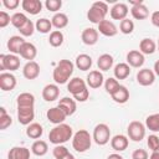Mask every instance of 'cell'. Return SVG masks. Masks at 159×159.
<instances>
[{"label": "cell", "instance_id": "1", "mask_svg": "<svg viewBox=\"0 0 159 159\" xmlns=\"http://www.w3.org/2000/svg\"><path fill=\"white\" fill-rule=\"evenodd\" d=\"M73 70H75L73 62H71L70 60H60L52 72V78L55 81V83L65 84L67 81H70V78L73 73Z\"/></svg>", "mask_w": 159, "mask_h": 159}, {"label": "cell", "instance_id": "2", "mask_svg": "<svg viewBox=\"0 0 159 159\" xmlns=\"http://www.w3.org/2000/svg\"><path fill=\"white\" fill-rule=\"evenodd\" d=\"M73 137V130L72 127L65 123L57 124L56 127H53L50 133H48V139L50 143L55 144V145H61L66 142H68L71 138Z\"/></svg>", "mask_w": 159, "mask_h": 159}, {"label": "cell", "instance_id": "3", "mask_svg": "<svg viewBox=\"0 0 159 159\" xmlns=\"http://www.w3.org/2000/svg\"><path fill=\"white\" fill-rule=\"evenodd\" d=\"M92 137L86 129H80L72 137V147L78 153H84L91 148Z\"/></svg>", "mask_w": 159, "mask_h": 159}, {"label": "cell", "instance_id": "4", "mask_svg": "<svg viewBox=\"0 0 159 159\" xmlns=\"http://www.w3.org/2000/svg\"><path fill=\"white\" fill-rule=\"evenodd\" d=\"M108 14V5L103 1H96L92 4L89 10L87 11V19L92 24H99L101 21L106 20V15Z\"/></svg>", "mask_w": 159, "mask_h": 159}, {"label": "cell", "instance_id": "5", "mask_svg": "<svg viewBox=\"0 0 159 159\" xmlns=\"http://www.w3.org/2000/svg\"><path fill=\"white\" fill-rule=\"evenodd\" d=\"M92 139L98 145H106L111 139V129L106 123H99L94 127Z\"/></svg>", "mask_w": 159, "mask_h": 159}, {"label": "cell", "instance_id": "6", "mask_svg": "<svg viewBox=\"0 0 159 159\" xmlns=\"http://www.w3.org/2000/svg\"><path fill=\"white\" fill-rule=\"evenodd\" d=\"M127 133L129 139H132L133 142H140L145 137V125L139 120H133L129 123Z\"/></svg>", "mask_w": 159, "mask_h": 159}, {"label": "cell", "instance_id": "7", "mask_svg": "<svg viewBox=\"0 0 159 159\" xmlns=\"http://www.w3.org/2000/svg\"><path fill=\"white\" fill-rule=\"evenodd\" d=\"M20 67V58L14 55V53H9V55H0V70L5 71L9 70L11 71H16Z\"/></svg>", "mask_w": 159, "mask_h": 159}, {"label": "cell", "instance_id": "8", "mask_svg": "<svg viewBox=\"0 0 159 159\" xmlns=\"http://www.w3.org/2000/svg\"><path fill=\"white\" fill-rule=\"evenodd\" d=\"M35 118L34 107H17V120L22 125H29Z\"/></svg>", "mask_w": 159, "mask_h": 159}, {"label": "cell", "instance_id": "9", "mask_svg": "<svg viewBox=\"0 0 159 159\" xmlns=\"http://www.w3.org/2000/svg\"><path fill=\"white\" fill-rule=\"evenodd\" d=\"M155 81V73L153 70H149V68H142L138 71L137 73V82L140 84V86H144V87H148V86H152Z\"/></svg>", "mask_w": 159, "mask_h": 159}, {"label": "cell", "instance_id": "10", "mask_svg": "<svg viewBox=\"0 0 159 159\" xmlns=\"http://www.w3.org/2000/svg\"><path fill=\"white\" fill-rule=\"evenodd\" d=\"M22 75L26 80H35L40 75V65L36 61H29L22 68Z\"/></svg>", "mask_w": 159, "mask_h": 159}, {"label": "cell", "instance_id": "11", "mask_svg": "<svg viewBox=\"0 0 159 159\" xmlns=\"http://www.w3.org/2000/svg\"><path fill=\"white\" fill-rule=\"evenodd\" d=\"M16 87V77L10 72L0 73V88L5 92L12 91Z\"/></svg>", "mask_w": 159, "mask_h": 159}, {"label": "cell", "instance_id": "12", "mask_svg": "<svg viewBox=\"0 0 159 159\" xmlns=\"http://www.w3.org/2000/svg\"><path fill=\"white\" fill-rule=\"evenodd\" d=\"M128 5L124 4V2H116L112 9H111V17L113 20H124L127 19V15H128Z\"/></svg>", "mask_w": 159, "mask_h": 159}, {"label": "cell", "instance_id": "13", "mask_svg": "<svg viewBox=\"0 0 159 159\" xmlns=\"http://www.w3.org/2000/svg\"><path fill=\"white\" fill-rule=\"evenodd\" d=\"M144 55L140 52V51H137V50H132L127 53V63L130 66V67H134V68H139L144 65Z\"/></svg>", "mask_w": 159, "mask_h": 159}, {"label": "cell", "instance_id": "14", "mask_svg": "<svg viewBox=\"0 0 159 159\" xmlns=\"http://www.w3.org/2000/svg\"><path fill=\"white\" fill-rule=\"evenodd\" d=\"M87 88V83L86 81H83L82 78L80 77H73L70 80V82L67 83V91L72 94V96H76L78 93H81L82 91H84Z\"/></svg>", "mask_w": 159, "mask_h": 159}, {"label": "cell", "instance_id": "15", "mask_svg": "<svg viewBox=\"0 0 159 159\" xmlns=\"http://www.w3.org/2000/svg\"><path fill=\"white\" fill-rule=\"evenodd\" d=\"M81 40L87 46H93L98 41V30L93 27H86L81 34Z\"/></svg>", "mask_w": 159, "mask_h": 159}, {"label": "cell", "instance_id": "16", "mask_svg": "<svg viewBox=\"0 0 159 159\" xmlns=\"http://www.w3.org/2000/svg\"><path fill=\"white\" fill-rule=\"evenodd\" d=\"M60 96V88L56 83H48L42 89V98L46 102H53Z\"/></svg>", "mask_w": 159, "mask_h": 159}, {"label": "cell", "instance_id": "17", "mask_svg": "<svg viewBox=\"0 0 159 159\" xmlns=\"http://www.w3.org/2000/svg\"><path fill=\"white\" fill-rule=\"evenodd\" d=\"M46 117H47V119H48L51 123H53V124L57 125V124L63 123L67 116L63 113V111H62L60 107H52V108H50V109L46 112Z\"/></svg>", "mask_w": 159, "mask_h": 159}, {"label": "cell", "instance_id": "18", "mask_svg": "<svg viewBox=\"0 0 159 159\" xmlns=\"http://www.w3.org/2000/svg\"><path fill=\"white\" fill-rule=\"evenodd\" d=\"M86 83L91 87V88H99L103 83H104V77L102 75L101 71H97V70H93V71H89V73L87 75V81Z\"/></svg>", "mask_w": 159, "mask_h": 159}, {"label": "cell", "instance_id": "19", "mask_svg": "<svg viewBox=\"0 0 159 159\" xmlns=\"http://www.w3.org/2000/svg\"><path fill=\"white\" fill-rule=\"evenodd\" d=\"M21 6L30 15H37L42 10V2L40 0H22Z\"/></svg>", "mask_w": 159, "mask_h": 159}, {"label": "cell", "instance_id": "20", "mask_svg": "<svg viewBox=\"0 0 159 159\" xmlns=\"http://www.w3.org/2000/svg\"><path fill=\"white\" fill-rule=\"evenodd\" d=\"M57 107H60L67 117H68V116H72V114L76 112V109H77L76 101L72 99V98H70V97H63L62 99H60Z\"/></svg>", "mask_w": 159, "mask_h": 159}, {"label": "cell", "instance_id": "21", "mask_svg": "<svg viewBox=\"0 0 159 159\" xmlns=\"http://www.w3.org/2000/svg\"><path fill=\"white\" fill-rule=\"evenodd\" d=\"M98 31H99L102 35L107 36V37H113V36H116L117 32H118L117 26H116L112 21H109V20H103V21H101V22L98 24Z\"/></svg>", "mask_w": 159, "mask_h": 159}, {"label": "cell", "instance_id": "22", "mask_svg": "<svg viewBox=\"0 0 159 159\" xmlns=\"http://www.w3.org/2000/svg\"><path fill=\"white\" fill-rule=\"evenodd\" d=\"M26 41L24 40L22 36H19V35H14L11 36L9 40H7V50L10 51V53H14V55H20V50L22 47V45L25 43Z\"/></svg>", "mask_w": 159, "mask_h": 159}, {"label": "cell", "instance_id": "23", "mask_svg": "<svg viewBox=\"0 0 159 159\" xmlns=\"http://www.w3.org/2000/svg\"><path fill=\"white\" fill-rule=\"evenodd\" d=\"M36 55H37V48H36V46H35L34 43L26 41V42L22 45L21 50H20V56H21L22 58L27 60V62H29V61H34L35 57H36Z\"/></svg>", "mask_w": 159, "mask_h": 159}, {"label": "cell", "instance_id": "24", "mask_svg": "<svg viewBox=\"0 0 159 159\" xmlns=\"http://www.w3.org/2000/svg\"><path fill=\"white\" fill-rule=\"evenodd\" d=\"M129 140L125 135L123 134H117L111 139V147L112 149H114L116 152H123L128 148Z\"/></svg>", "mask_w": 159, "mask_h": 159}, {"label": "cell", "instance_id": "25", "mask_svg": "<svg viewBox=\"0 0 159 159\" xmlns=\"http://www.w3.org/2000/svg\"><path fill=\"white\" fill-rule=\"evenodd\" d=\"M7 159H30V149L25 147H12L9 150Z\"/></svg>", "mask_w": 159, "mask_h": 159}, {"label": "cell", "instance_id": "26", "mask_svg": "<svg viewBox=\"0 0 159 159\" xmlns=\"http://www.w3.org/2000/svg\"><path fill=\"white\" fill-rule=\"evenodd\" d=\"M111 97H112V99H113L114 102L123 104V103H125V102L129 99V91L127 89L125 86H122V84H120V86L111 94Z\"/></svg>", "mask_w": 159, "mask_h": 159}, {"label": "cell", "instance_id": "27", "mask_svg": "<svg viewBox=\"0 0 159 159\" xmlns=\"http://www.w3.org/2000/svg\"><path fill=\"white\" fill-rule=\"evenodd\" d=\"M130 14H132V16H133L135 20H145V19L149 16V10H148V7H147L143 2H140V4H138V5L132 6Z\"/></svg>", "mask_w": 159, "mask_h": 159}, {"label": "cell", "instance_id": "28", "mask_svg": "<svg viewBox=\"0 0 159 159\" xmlns=\"http://www.w3.org/2000/svg\"><path fill=\"white\" fill-rule=\"evenodd\" d=\"M92 63H93L92 62V57L89 55H87V53L78 55L76 57V62H75L76 67L78 70H81V71H88L92 67Z\"/></svg>", "mask_w": 159, "mask_h": 159}, {"label": "cell", "instance_id": "29", "mask_svg": "<svg viewBox=\"0 0 159 159\" xmlns=\"http://www.w3.org/2000/svg\"><path fill=\"white\" fill-rule=\"evenodd\" d=\"M113 73H114L116 80H125L130 75V66L128 63H124V62L117 63L114 66Z\"/></svg>", "mask_w": 159, "mask_h": 159}, {"label": "cell", "instance_id": "30", "mask_svg": "<svg viewBox=\"0 0 159 159\" xmlns=\"http://www.w3.org/2000/svg\"><path fill=\"white\" fill-rule=\"evenodd\" d=\"M113 63H114L113 56L109 55V53H103L97 60V66H98L99 71H108V70H111Z\"/></svg>", "mask_w": 159, "mask_h": 159}, {"label": "cell", "instance_id": "31", "mask_svg": "<svg viewBox=\"0 0 159 159\" xmlns=\"http://www.w3.org/2000/svg\"><path fill=\"white\" fill-rule=\"evenodd\" d=\"M17 107H34L35 106V96L29 92L20 93L16 98Z\"/></svg>", "mask_w": 159, "mask_h": 159}, {"label": "cell", "instance_id": "32", "mask_svg": "<svg viewBox=\"0 0 159 159\" xmlns=\"http://www.w3.org/2000/svg\"><path fill=\"white\" fill-rule=\"evenodd\" d=\"M157 50V43L154 42V40L152 39H143L139 43V51L143 53V55H152Z\"/></svg>", "mask_w": 159, "mask_h": 159}, {"label": "cell", "instance_id": "33", "mask_svg": "<svg viewBox=\"0 0 159 159\" xmlns=\"http://www.w3.org/2000/svg\"><path fill=\"white\" fill-rule=\"evenodd\" d=\"M51 22H52L53 27H56L57 30H61V29H63V27H66L68 25V17L63 12H56L52 16Z\"/></svg>", "mask_w": 159, "mask_h": 159}, {"label": "cell", "instance_id": "34", "mask_svg": "<svg viewBox=\"0 0 159 159\" xmlns=\"http://www.w3.org/2000/svg\"><path fill=\"white\" fill-rule=\"evenodd\" d=\"M43 133V128L40 123H31L26 128V135L31 139H39Z\"/></svg>", "mask_w": 159, "mask_h": 159}, {"label": "cell", "instance_id": "35", "mask_svg": "<svg viewBox=\"0 0 159 159\" xmlns=\"http://www.w3.org/2000/svg\"><path fill=\"white\" fill-rule=\"evenodd\" d=\"M31 152L37 157H43L48 152V145L45 140H35L31 145Z\"/></svg>", "mask_w": 159, "mask_h": 159}, {"label": "cell", "instance_id": "36", "mask_svg": "<svg viewBox=\"0 0 159 159\" xmlns=\"http://www.w3.org/2000/svg\"><path fill=\"white\" fill-rule=\"evenodd\" d=\"M35 27H36V31H39L41 34H48L53 26H52L51 20H48L46 17H42V19H39L35 22Z\"/></svg>", "mask_w": 159, "mask_h": 159}, {"label": "cell", "instance_id": "37", "mask_svg": "<svg viewBox=\"0 0 159 159\" xmlns=\"http://www.w3.org/2000/svg\"><path fill=\"white\" fill-rule=\"evenodd\" d=\"M63 34L60 31V30H55V31H51L50 32V37H48V43L52 46V47H60L62 43H63Z\"/></svg>", "mask_w": 159, "mask_h": 159}, {"label": "cell", "instance_id": "38", "mask_svg": "<svg viewBox=\"0 0 159 159\" xmlns=\"http://www.w3.org/2000/svg\"><path fill=\"white\" fill-rule=\"evenodd\" d=\"M145 127L152 132H159V113L148 116L145 118Z\"/></svg>", "mask_w": 159, "mask_h": 159}, {"label": "cell", "instance_id": "39", "mask_svg": "<svg viewBox=\"0 0 159 159\" xmlns=\"http://www.w3.org/2000/svg\"><path fill=\"white\" fill-rule=\"evenodd\" d=\"M29 21L27 16L24 14V12H15L12 16H11V24L14 27H16L17 30H20L26 22Z\"/></svg>", "mask_w": 159, "mask_h": 159}, {"label": "cell", "instance_id": "40", "mask_svg": "<svg viewBox=\"0 0 159 159\" xmlns=\"http://www.w3.org/2000/svg\"><path fill=\"white\" fill-rule=\"evenodd\" d=\"M12 124V119L10 117V114L6 113V109L4 107L0 108V129L4 130L7 127H10Z\"/></svg>", "mask_w": 159, "mask_h": 159}, {"label": "cell", "instance_id": "41", "mask_svg": "<svg viewBox=\"0 0 159 159\" xmlns=\"http://www.w3.org/2000/svg\"><path fill=\"white\" fill-rule=\"evenodd\" d=\"M133 30H134V22H133L132 20L124 19V20L120 21V24H119V31H120L122 34L129 35V34L133 32Z\"/></svg>", "mask_w": 159, "mask_h": 159}, {"label": "cell", "instance_id": "42", "mask_svg": "<svg viewBox=\"0 0 159 159\" xmlns=\"http://www.w3.org/2000/svg\"><path fill=\"white\" fill-rule=\"evenodd\" d=\"M36 30V27H35V24L31 21V20H29L19 31H20V34H21V36H25V37H29V36H32V34H34V31Z\"/></svg>", "mask_w": 159, "mask_h": 159}, {"label": "cell", "instance_id": "43", "mask_svg": "<svg viewBox=\"0 0 159 159\" xmlns=\"http://www.w3.org/2000/svg\"><path fill=\"white\" fill-rule=\"evenodd\" d=\"M119 86H120L119 82H118L114 77H109V78H107L106 82H104V88H106V91H107L109 94H112Z\"/></svg>", "mask_w": 159, "mask_h": 159}, {"label": "cell", "instance_id": "44", "mask_svg": "<svg viewBox=\"0 0 159 159\" xmlns=\"http://www.w3.org/2000/svg\"><path fill=\"white\" fill-rule=\"evenodd\" d=\"M45 6L48 11H52V12H56L61 9L62 6V1L61 0H46L45 1Z\"/></svg>", "mask_w": 159, "mask_h": 159}, {"label": "cell", "instance_id": "45", "mask_svg": "<svg viewBox=\"0 0 159 159\" xmlns=\"http://www.w3.org/2000/svg\"><path fill=\"white\" fill-rule=\"evenodd\" d=\"M147 144H148V148L152 150V152H155L159 149V137L155 135V134H152L148 137L147 139Z\"/></svg>", "mask_w": 159, "mask_h": 159}, {"label": "cell", "instance_id": "46", "mask_svg": "<svg viewBox=\"0 0 159 159\" xmlns=\"http://www.w3.org/2000/svg\"><path fill=\"white\" fill-rule=\"evenodd\" d=\"M67 153H70V152H68V149H67L65 145H56V147L53 148V152H52V154H53V157H55L56 159H58V158L66 155Z\"/></svg>", "mask_w": 159, "mask_h": 159}, {"label": "cell", "instance_id": "47", "mask_svg": "<svg viewBox=\"0 0 159 159\" xmlns=\"http://www.w3.org/2000/svg\"><path fill=\"white\" fill-rule=\"evenodd\" d=\"M11 22V17L6 11H0V27L4 29Z\"/></svg>", "mask_w": 159, "mask_h": 159}, {"label": "cell", "instance_id": "48", "mask_svg": "<svg viewBox=\"0 0 159 159\" xmlns=\"http://www.w3.org/2000/svg\"><path fill=\"white\" fill-rule=\"evenodd\" d=\"M148 152L144 149H135L132 153V159H148Z\"/></svg>", "mask_w": 159, "mask_h": 159}, {"label": "cell", "instance_id": "49", "mask_svg": "<svg viewBox=\"0 0 159 159\" xmlns=\"http://www.w3.org/2000/svg\"><path fill=\"white\" fill-rule=\"evenodd\" d=\"M88 97H89V91L86 88V89H84V91H82L81 93H78V94L73 96V99H75V101H77V102H86V101L88 99Z\"/></svg>", "mask_w": 159, "mask_h": 159}, {"label": "cell", "instance_id": "50", "mask_svg": "<svg viewBox=\"0 0 159 159\" xmlns=\"http://www.w3.org/2000/svg\"><path fill=\"white\" fill-rule=\"evenodd\" d=\"M19 0H2V5L7 10H15L19 6Z\"/></svg>", "mask_w": 159, "mask_h": 159}, {"label": "cell", "instance_id": "51", "mask_svg": "<svg viewBox=\"0 0 159 159\" xmlns=\"http://www.w3.org/2000/svg\"><path fill=\"white\" fill-rule=\"evenodd\" d=\"M150 20H152V24H153L154 26L159 27V11H154V12L152 14Z\"/></svg>", "mask_w": 159, "mask_h": 159}, {"label": "cell", "instance_id": "52", "mask_svg": "<svg viewBox=\"0 0 159 159\" xmlns=\"http://www.w3.org/2000/svg\"><path fill=\"white\" fill-rule=\"evenodd\" d=\"M107 159H124V158L118 153H113V154H109Z\"/></svg>", "mask_w": 159, "mask_h": 159}, {"label": "cell", "instance_id": "53", "mask_svg": "<svg viewBox=\"0 0 159 159\" xmlns=\"http://www.w3.org/2000/svg\"><path fill=\"white\" fill-rule=\"evenodd\" d=\"M154 73H155L157 76H159V60L154 63Z\"/></svg>", "mask_w": 159, "mask_h": 159}, {"label": "cell", "instance_id": "54", "mask_svg": "<svg viewBox=\"0 0 159 159\" xmlns=\"http://www.w3.org/2000/svg\"><path fill=\"white\" fill-rule=\"evenodd\" d=\"M149 159H159V152H152Z\"/></svg>", "mask_w": 159, "mask_h": 159}, {"label": "cell", "instance_id": "55", "mask_svg": "<svg viewBox=\"0 0 159 159\" xmlns=\"http://www.w3.org/2000/svg\"><path fill=\"white\" fill-rule=\"evenodd\" d=\"M58 159H75V155L71 154V153H67L66 155H63V157H61V158H58Z\"/></svg>", "mask_w": 159, "mask_h": 159}, {"label": "cell", "instance_id": "56", "mask_svg": "<svg viewBox=\"0 0 159 159\" xmlns=\"http://www.w3.org/2000/svg\"><path fill=\"white\" fill-rule=\"evenodd\" d=\"M157 48H158V51H159V39H158V43H157Z\"/></svg>", "mask_w": 159, "mask_h": 159}, {"label": "cell", "instance_id": "57", "mask_svg": "<svg viewBox=\"0 0 159 159\" xmlns=\"http://www.w3.org/2000/svg\"><path fill=\"white\" fill-rule=\"evenodd\" d=\"M155 152H159V149H158V150H155Z\"/></svg>", "mask_w": 159, "mask_h": 159}]
</instances>
